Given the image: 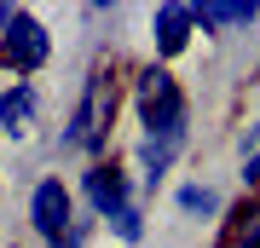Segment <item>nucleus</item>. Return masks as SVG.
<instances>
[{"label": "nucleus", "mask_w": 260, "mask_h": 248, "mask_svg": "<svg viewBox=\"0 0 260 248\" xmlns=\"http://www.w3.org/2000/svg\"><path fill=\"white\" fill-rule=\"evenodd\" d=\"M139 121H145L150 145H185V92L156 64L139 75Z\"/></svg>", "instance_id": "nucleus-1"}, {"label": "nucleus", "mask_w": 260, "mask_h": 248, "mask_svg": "<svg viewBox=\"0 0 260 248\" xmlns=\"http://www.w3.org/2000/svg\"><path fill=\"white\" fill-rule=\"evenodd\" d=\"M110 110H116V92H110V81H104V69L87 81V98H81V110L70 116V133H64V145L70 150H93L99 138H104V127H110Z\"/></svg>", "instance_id": "nucleus-2"}, {"label": "nucleus", "mask_w": 260, "mask_h": 248, "mask_svg": "<svg viewBox=\"0 0 260 248\" xmlns=\"http://www.w3.org/2000/svg\"><path fill=\"white\" fill-rule=\"evenodd\" d=\"M29 220H35V231L47 242L64 248V237H70V191H64V179H41L35 185V196H29Z\"/></svg>", "instance_id": "nucleus-3"}, {"label": "nucleus", "mask_w": 260, "mask_h": 248, "mask_svg": "<svg viewBox=\"0 0 260 248\" xmlns=\"http://www.w3.org/2000/svg\"><path fill=\"white\" fill-rule=\"evenodd\" d=\"M47 52H52L47 29L29 18V12H18V18H12V29H6V52H0V58H6L12 69H41V64H47Z\"/></svg>", "instance_id": "nucleus-4"}, {"label": "nucleus", "mask_w": 260, "mask_h": 248, "mask_svg": "<svg viewBox=\"0 0 260 248\" xmlns=\"http://www.w3.org/2000/svg\"><path fill=\"white\" fill-rule=\"evenodd\" d=\"M87 196H93V208L104 220L121 214V208H133L127 202V173H116V167H93V173H87Z\"/></svg>", "instance_id": "nucleus-5"}, {"label": "nucleus", "mask_w": 260, "mask_h": 248, "mask_svg": "<svg viewBox=\"0 0 260 248\" xmlns=\"http://www.w3.org/2000/svg\"><path fill=\"white\" fill-rule=\"evenodd\" d=\"M191 29H197V12L191 6H156V52L174 58L179 46L191 41Z\"/></svg>", "instance_id": "nucleus-6"}, {"label": "nucleus", "mask_w": 260, "mask_h": 248, "mask_svg": "<svg viewBox=\"0 0 260 248\" xmlns=\"http://www.w3.org/2000/svg\"><path fill=\"white\" fill-rule=\"evenodd\" d=\"M0 127H6L12 138H23L29 127H35V87L29 81L6 87V98H0Z\"/></svg>", "instance_id": "nucleus-7"}, {"label": "nucleus", "mask_w": 260, "mask_h": 248, "mask_svg": "<svg viewBox=\"0 0 260 248\" xmlns=\"http://www.w3.org/2000/svg\"><path fill=\"white\" fill-rule=\"evenodd\" d=\"M197 12V29H214V35H220V29H243V23H254V0L249 6H191Z\"/></svg>", "instance_id": "nucleus-8"}, {"label": "nucleus", "mask_w": 260, "mask_h": 248, "mask_svg": "<svg viewBox=\"0 0 260 248\" xmlns=\"http://www.w3.org/2000/svg\"><path fill=\"white\" fill-rule=\"evenodd\" d=\"M179 208L185 214H220V196H214L208 185H185V191H179Z\"/></svg>", "instance_id": "nucleus-9"}, {"label": "nucleus", "mask_w": 260, "mask_h": 248, "mask_svg": "<svg viewBox=\"0 0 260 248\" xmlns=\"http://www.w3.org/2000/svg\"><path fill=\"white\" fill-rule=\"evenodd\" d=\"M110 231L121 242H139L145 237V225H139V208H121V214H110Z\"/></svg>", "instance_id": "nucleus-10"}, {"label": "nucleus", "mask_w": 260, "mask_h": 248, "mask_svg": "<svg viewBox=\"0 0 260 248\" xmlns=\"http://www.w3.org/2000/svg\"><path fill=\"white\" fill-rule=\"evenodd\" d=\"M243 179H249V185H260V156H254V162H243Z\"/></svg>", "instance_id": "nucleus-11"}, {"label": "nucleus", "mask_w": 260, "mask_h": 248, "mask_svg": "<svg viewBox=\"0 0 260 248\" xmlns=\"http://www.w3.org/2000/svg\"><path fill=\"white\" fill-rule=\"evenodd\" d=\"M6 29H12V6H0V35H6Z\"/></svg>", "instance_id": "nucleus-12"}]
</instances>
